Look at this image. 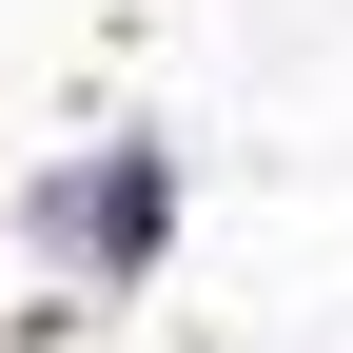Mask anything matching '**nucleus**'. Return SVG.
Wrapping results in <instances>:
<instances>
[{
  "mask_svg": "<svg viewBox=\"0 0 353 353\" xmlns=\"http://www.w3.org/2000/svg\"><path fill=\"white\" fill-rule=\"evenodd\" d=\"M59 255L138 275V255H157V157H99V176H59Z\"/></svg>",
  "mask_w": 353,
  "mask_h": 353,
  "instance_id": "f257e3e1",
  "label": "nucleus"
}]
</instances>
